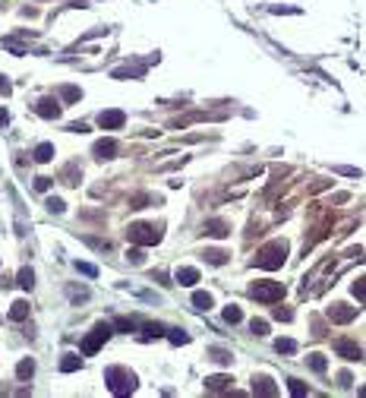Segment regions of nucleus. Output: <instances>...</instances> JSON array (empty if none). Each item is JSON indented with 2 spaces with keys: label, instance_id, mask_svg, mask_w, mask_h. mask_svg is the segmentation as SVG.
<instances>
[{
  "label": "nucleus",
  "instance_id": "5701e85b",
  "mask_svg": "<svg viewBox=\"0 0 366 398\" xmlns=\"http://www.w3.org/2000/svg\"><path fill=\"white\" fill-rule=\"evenodd\" d=\"M161 335H164V325H158V322H149L142 332V338H161Z\"/></svg>",
  "mask_w": 366,
  "mask_h": 398
},
{
  "label": "nucleus",
  "instance_id": "f704fd0d",
  "mask_svg": "<svg viewBox=\"0 0 366 398\" xmlns=\"http://www.w3.org/2000/svg\"><path fill=\"white\" fill-rule=\"evenodd\" d=\"M48 186H51V177H38V180H35V190H48Z\"/></svg>",
  "mask_w": 366,
  "mask_h": 398
},
{
  "label": "nucleus",
  "instance_id": "412c9836",
  "mask_svg": "<svg viewBox=\"0 0 366 398\" xmlns=\"http://www.w3.org/2000/svg\"><path fill=\"white\" fill-rule=\"evenodd\" d=\"M19 285L26 291H32V285H35V272H32V269H22V272H19Z\"/></svg>",
  "mask_w": 366,
  "mask_h": 398
},
{
  "label": "nucleus",
  "instance_id": "39448f33",
  "mask_svg": "<svg viewBox=\"0 0 366 398\" xmlns=\"http://www.w3.org/2000/svg\"><path fill=\"white\" fill-rule=\"evenodd\" d=\"M126 237L133 240V243H139V247H152V243L161 240V234L152 228V225H133V228L126 231Z\"/></svg>",
  "mask_w": 366,
  "mask_h": 398
},
{
  "label": "nucleus",
  "instance_id": "a211bd4d",
  "mask_svg": "<svg viewBox=\"0 0 366 398\" xmlns=\"http://www.w3.org/2000/svg\"><path fill=\"white\" fill-rule=\"evenodd\" d=\"M32 373H35V364H32V360H19L16 376H19V379H32Z\"/></svg>",
  "mask_w": 366,
  "mask_h": 398
},
{
  "label": "nucleus",
  "instance_id": "9d476101",
  "mask_svg": "<svg viewBox=\"0 0 366 398\" xmlns=\"http://www.w3.org/2000/svg\"><path fill=\"white\" fill-rule=\"evenodd\" d=\"M174 278H177V285H183V288H193V285L199 282V269H177V272H174Z\"/></svg>",
  "mask_w": 366,
  "mask_h": 398
},
{
  "label": "nucleus",
  "instance_id": "9b49d317",
  "mask_svg": "<svg viewBox=\"0 0 366 398\" xmlns=\"http://www.w3.org/2000/svg\"><path fill=\"white\" fill-rule=\"evenodd\" d=\"M208 237H228L231 234V225L228 221H205V228H202Z\"/></svg>",
  "mask_w": 366,
  "mask_h": 398
},
{
  "label": "nucleus",
  "instance_id": "f3484780",
  "mask_svg": "<svg viewBox=\"0 0 366 398\" xmlns=\"http://www.w3.org/2000/svg\"><path fill=\"white\" fill-rule=\"evenodd\" d=\"M275 351H278V354H294V351H297V342H290V338H278Z\"/></svg>",
  "mask_w": 366,
  "mask_h": 398
},
{
  "label": "nucleus",
  "instance_id": "c85d7f7f",
  "mask_svg": "<svg viewBox=\"0 0 366 398\" xmlns=\"http://www.w3.org/2000/svg\"><path fill=\"white\" fill-rule=\"evenodd\" d=\"M168 338H171L174 345H186V342H190V335H186V332H180V329H174V332H171Z\"/></svg>",
  "mask_w": 366,
  "mask_h": 398
},
{
  "label": "nucleus",
  "instance_id": "ddd939ff",
  "mask_svg": "<svg viewBox=\"0 0 366 398\" xmlns=\"http://www.w3.org/2000/svg\"><path fill=\"white\" fill-rule=\"evenodd\" d=\"M253 392H256V395H278V385H271V379L262 376V379L253 382Z\"/></svg>",
  "mask_w": 366,
  "mask_h": 398
},
{
  "label": "nucleus",
  "instance_id": "f03ea898",
  "mask_svg": "<svg viewBox=\"0 0 366 398\" xmlns=\"http://www.w3.org/2000/svg\"><path fill=\"white\" fill-rule=\"evenodd\" d=\"M284 256H287V243L275 240V243H268V247H262L256 253V266L259 269H278L281 262H284Z\"/></svg>",
  "mask_w": 366,
  "mask_h": 398
},
{
  "label": "nucleus",
  "instance_id": "dca6fc26",
  "mask_svg": "<svg viewBox=\"0 0 366 398\" xmlns=\"http://www.w3.org/2000/svg\"><path fill=\"white\" fill-rule=\"evenodd\" d=\"M60 370H63V373H73V370H79V354H63V360H60Z\"/></svg>",
  "mask_w": 366,
  "mask_h": 398
},
{
  "label": "nucleus",
  "instance_id": "7c9ffc66",
  "mask_svg": "<svg viewBox=\"0 0 366 398\" xmlns=\"http://www.w3.org/2000/svg\"><path fill=\"white\" fill-rule=\"evenodd\" d=\"M114 325H117L120 332H133V329H136V322H133V319H114Z\"/></svg>",
  "mask_w": 366,
  "mask_h": 398
},
{
  "label": "nucleus",
  "instance_id": "4be33fe9",
  "mask_svg": "<svg viewBox=\"0 0 366 398\" xmlns=\"http://www.w3.org/2000/svg\"><path fill=\"white\" fill-rule=\"evenodd\" d=\"M310 367H313L316 373H325V367H328V360H325L322 354H310Z\"/></svg>",
  "mask_w": 366,
  "mask_h": 398
},
{
  "label": "nucleus",
  "instance_id": "2eb2a0df",
  "mask_svg": "<svg viewBox=\"0 0 366 398\" xmlns=\"http://www.w3.org/2000/svg\"><path fill=\"white\" fill-rule=\"evenodd\" d=\"M54 158V146L51 143H41L38 149H35V161H41V165H44V161H51Z\"/></svg>",
  "mask_w": 366,
  "mask_h": 398
},
{
  "label": "nucleus",
  "instance_id": "0eeeda50",
  "mask_svg": "<svg viewBox=\"0 0 366 398\" xmlns=\"http://www.w3.org/2000/svg\"><path fill=\"white\" fill-rule=\"evenodd\" d=\"M35 111H38L41 117H48V120H57V117H60V101L57 98H41L38 104H35Z\"/></svg>",
  "mask_w": 366,
  "mask_h": 398
},
{
  "label": "nucleus",
  "instance_id": "a878e982",
  "mask_svg": "<svg viewBox=\"0 0 366 398\" xmlns=\"http://www.w3.org/2000/svg\"><path fill=\"white\" fill-rule=\"evenodd\" d=\"M228 382H231L228 376H208V379H205V385H208V389H224Z\"/></svg>",
  "mask_w": 366,
  "mask_h": 398
},
{
  "label": "nucleus",
  "instance_id": "b1692460",
  "mask_svg": "<svg viewBox=\"0 0 366 398\" xmlns=\"http://www.w3.org/2000/svg\"><path fill=\"white\" fill-rule=\"evenodd\" d=\"M76 272L89 275V278H95V275H98V266H92V262H76Z\"/></svg>",
  "mask_w": 366,
  "mask_h": 398
},
{
  "label": "nucleus",
  "instance_id": "e433bc0d",
  "mask_svg": "<svg viewBox=\"0 0 366 398\" xmlns=\"http://www.w3.org/2000/svg\"><path fill=\"white\" fill-rule=\"evenodd\" d=\"M126 256H129V259H133V262H142V253H139V250H129Z\"/></svg>",
  "mask_w": 366,
  "mask_h": 398
},
{
  "label": "nucleus",
  "instance_id": "423d86ee",
  "mask_svg": "<svg viewBox=\"0 0 366 398\" xmlns=\"http://www.w3.org/2000/svg\"><path fill=\"white\" fill-rule=\"evenodd\" d=\"M123 123H126V114H123V111H117V108L98 114V126H101V130H120Z\"/></svg>",
  "mask_w": 366,
  "mask_h": 398
},
{
  "label": "nucleus",
  "instance_id": "f8f14e48",
  "mask_svg": "<svg viewBox=\"0 0 366 398\" xmlns=\"http://www.w3.org/2000/svg\"><path fill=\"white\" fill-rule=\"evenodd\" d=\"M114 152H117L114 139H101V143H95V155L98 158H114Z\"/></svg>",
  "mask_w": 366,
  "mask_h": 398
},
{
  "label": "nucleus",
  "instance_id": "72a5a7b5",
  "mask_svg": "<svg viewBox=\"0 0 366 398\" xmlns=\"http://www.w3.org/2000/svg\"><path fill=\"white\" fill-rule=\"evenodd\" d=\"M48 209H51V212H63V203H60V199H48Z\"/></svg>",
  "mask_w": 366,
  "mask_h": 398
},
{
  "label": "nucleus",
  "instance_id": "6e6552de",
  "mask_svg": "<svg viewBox=\"0 0 366 398\" xmlns=\"http://www.w3.org/2000/svg\"><path fill=\"white\" fill-rule=\"evenodd\" d=\"M335 351H338L344 360H363V348L353 345V342H335Z\"/></svg>",
  "mask_w": 366,
  "mask_h": 398
},
{
  "label": "nucleus",
  "instance_id": "aec40b11",
  "mask_svg": "<svg viewBox=\"0 0 366 398\" xmlns=\"http://www.w3.org/2000/svg\"><path fill=\"white\" fill-rule=\"evenodd\" d=\"M205 259H208L211 266H224V262H228V253H221V250H208V253H205Z\"/></svg>",
  "mask_w": 366,
  "mask_h": 398
},
{
  "label": "nucleus",
  "instance_id": "393cba45",
  "mask_svg": "<svg viewBox=\"0 0 366 398\" xmlns=\"http://www.w3.org/2000/svg\"><path fill=\"white\" fill-rule=\"evenodd\" d=\"M224 319H228L231 325H234V322H240V319H243V313H240V307H228V310H224Z\"/></svg>",
  "mask_w": 366,
  "mask_h": 398
},
{
  "label": "nucleus",
  "instance_id": "7ed1b4c3",
  "mask_svg": "<svg viewBox=\"0 0 366 398\" xmlns=\"http://www.w3.org/2000/svg\"><path fill=\"white\" fill-rule=\"evenodd\" d=\"M250 294L256 300H262V303H275V300L284 297V285H281V282H262V285H253Z\"/></svg>",
  "mask_w": 366,
  "mask_h": 398
},
{
  "label": "nucleus",
  "instance_id": "bb28decb",
  "mask_svg": "<svg viewBox=\"0 0 366 398\" xmlns=\"http://www.w3.org/2000/svg\"><path fill=\"white\" fill-rule=\"evenodd\" d=\"M287 385H290V395H297V398L306 395V385H303L300 379H287Z\"/></svg>",
  "mask_w": 366,
  "mask_h": 398
},
{
  "label": "nucleus",
  "instance_id": "1a4fd4ad",
  "mask_svg": "<svg viewBox=\"0 0 366 398\" xmlns=\"http://www.w3.org/2000/svg\"><path fill=\"white\" fill-rule=\"evenodd\" d=\"M353 316H357V310H353V307H344V303H335V307L328 310V319H335V322H350Z\"/></svg>",
  "mask_w": 366,
  "mask_h": 398
},
{
  "label": "nucleus",
  "instance_id": "4c0bfd02",
  "mask_svg": "<svg viewBox=\"0 0 366 398\" xmlns=\"http://www.w3.org/2000/svg\"><path fill=\"white\" fill-rule=\"evenodd\" d=\"M7 123H10V114H7V111H0V126H7Z\"/></svg>",
  "mask_w": 366,
  "mask_h": 398
},
{
  "label": "nucleus",
  "instance_id": "f257e3e1",
  "mask_svg": "<svg viewBox=\"0 0 366 398\" xmlns=\"http://www.w3.org/2000/svg\"><path fill=\"white\" fill-rule=\"evenodd\" d=\"M104 382H108V389L114 395H129L136 389V376L129 370L123 367H111V370H104Z\"/></svg>",
  "mask_w": 366,
  "mask_h": 398
},
{
  "label": "nucleus",
  "instance_id": "2f4dec72",
  "mask_svg": "<svg viewBox=\"0 0 366 398\" xmlns=\"http://www.w3.org/2000/svg\"><path fill=\"white\" fill-rule=\"evenodd\" d=\"M60 95H63L66 101H76V98H79V89H73V86H66V89H60Z\"/></svg>",
  "mask_w": 366,
  "mask_h": 398
},
{
  "label": "nucleus",
  "instance_id": "cd10ccee",
  "mask_svg": "<svg viewBox=\"0 0 366 398\" xmlns=\"http://www.w3.org/2000/svg\"><path fill=\"white\" fill-rule=\"evenodd\" d=\"M250 329H253L256 335H268V322H265V319H253Z\"/></svg>",
  "mask_w": 366,
  "mask_h": 398
},
{
  "label": "nucleus",
  "instance_id": "4468645a",
  "mask_svg": "<svg viewBox=\"0 0 366 398\" xmlns=\"http://www.w3.org/2000/svg\"><path fill=\"white\" fill-rule=\"evenodd\" d=\"M26 316H29V303H26V300H16L13 307H10V319L19 322V319H26Z\"/></svg>",
  "mask_w": 366,
  "mask_h": 398
},
{
  "label": "nucleus",
  "instance_id": "c9c22d12",
  "mask_svg": "<svg viewBox=\"0 0 366 398\" xmlns=\"http://www.w3.org/2000/svg\"><path fill=\"white\" fill-rule=\"evenodd\" d=\"M10 92H13V86H10L4 76H0V95H10Z\"/></svg>",
  "mask_w": 366,
  "mask_h": 398
},
{
  "label": "nucleus",
  "instance_id": "6ab92c4d",
  "mask_svg": "<svg viewBox=\"0 0 366 398\" xmlns=\"http://www.w3.org/2000/svg\"><path fill=\"white\" fill-rule=\"evenodd\" d=\"M193 303H196V310H211V297L202 294V291H196V294H193Z\"/></svg>",
  "mask_w": 366,
  "mask_h": 398
},
{
  "label": "nucleus",
  "instance_id": "473e14b6",
  "mask_svg": "<svg viewBox=\"0 0 366 398\" xmlns=\"http://www.w3.org/2000/svg\"><path fill=\"white\" fill-rule=\"evenodd\" d=\"M353 294H357V300H360V303L366 300V288H363V278H360L357 285H353Z\"/></svg>",
  "mask_w": 366,
  "mask_h": 398
},
{
  "label": "nucleus",
  "instance_id": "c756f323",
  "mask_svg": "<svg viewBox=\"0 0 366 398\" xmlns=\"http://www.w3.org/2000/svg\"><path fill=\"white\" fill-rule=\"evenodd\" d=\"M211 360H218V364H231V354H228V351H221V348H215V351H211Z\"/></svg>",
  "mask_w": 366,
  "mask_h": 398
},
{
  "label": "nucleus",
  "instance_id": "20e7f679",
  "mask_svg": "<svg viewBox=\"0 0 366 398\" xmlns=\"http://www.w3.org/2000/svg\"><path fill=\"white\" fill-rule=\"evenodd\" d=\"M108 335H111V325H108V322H98L95 329H92V335L86 338V342H82V354L92 357V354H95V351H98L104 342H108Z\"/></svg>",
  "mask_w": 366,
  "mask_h": 398
}]
</instances>
